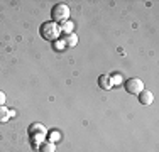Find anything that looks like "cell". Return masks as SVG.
<instances>
[{
  "label": "cell",
  "instance_id": "cell-1",
  "mask_svg": "<svg viewBox=\"0 0 159 152\" xmlns=\"http://www.w3.org/2000/svg\"><path fill=\"white\" fill-rule=\"evenodd\" d=\"M27 134H29V140H31L32 147L34 149H39V145L46 140L48 130H46V127H44L43 123H37L36 122V123H32L31 127H29Z\"/></svg>",
  "mask_w": 159,
  "mask_h": 152
},
{
  "label": "cell",
  "instance_id": "cell-2",
  "mask_svg": "<svg viewBox=\"0 0 159 152\" xmlns=\"http://www.w3.org/2000/svg\"><path fill=\"white\" fill-rule=\"evenodd\" d=\"M39 32H41V37L46 41H58L61 37V27H59V24H56L52 20H48L44 24H41Z\"/></svg>",
  "mask_w": 159,
  "mask_h": 152
},
{
  "label": "cell",
  "instance_id": "cell-3",
  "mask_svg": "<svg viewBox=\"0 0 159 152\" xmlns=\"http://www.w3.org/2000/svg\"><path fill=\"white\" fill-rule=\"evenodd\" d=\"M51 17L52 22H56V24H63V22L70 20V7L66 3H56L51 10Z\"/></svg>",
  "mask_w": 159,
  "mask_h": 152
},
{
  "label": "cell",
  "instance_id": "cell-4",
  "mask_svg": "<svg viewBox=\"0 0 159 152\" xmlns=\"http://www.w3.org/2000/svg\"><path fill=\"white\" fill-rule=\"evenodd\" d=\"M124 88H125V91L130 95H139L144 90V83H142V79H139V78H129L127 81L124 83Z\"/></svg>",
  "mask_w": 159,
  "mask_h": 152
},
{
  "label": "cell",
  "instance_id": "cell-5",
  "mask_svg": "<svg viewBox=\"0 0 159 152\" xmlns=\"http://www.w3.org/2000/svg\"><path fill=\"white\" fill-rule=\"evenodd\" d=\"M137 98H139V103H141V105H151V103L154 101L152 93H151L149 90H146V88H144L141 93L137 95Z\"/></svg>",
  "mask_w": 159,
  "mask_h": 152
},
{
  "label": "cell",
  "instance_id": "cell-6",
  "mask_svg": "<svg viewBox=\"0 0 159 152\" xmlns=\"http://www.w3.org/2000/svg\"><path fill=\"white\" fill-rule=\"evenodd\" d=\"M63 44H64V47H75V46L78 44V36L76 34H66V36H63Z\"/></svg>",
  "mask_w": 159,
  "mask_h": 152
},
{
  "label": "cell",
  "instance_id": "cell-7",
  "mask_svg": "<svg viewBox=\"0 0 159 152\" xmlns=\"http://www.w3.org/2000/svg\"><path fill=\"white\" fill-rule=\"evenodd\" d=\"M12 115H14V110H9L5 105L0 106V123H5V122H9Z\"/></svg>",
  "mask_w": 159,
  "mask_h": 152
},
{
  "label": "cell",
  "instance_id": "cell-8",
  "mask_svg": "<svg viewBox=\"0 0 159 152\" xmlns=\"http://www.w3.org/2000/svg\"><path fill=\"white\" fill-rule=\"evenodd\" d=\"M98 86H100L102 90H110V88H113L110 76H108V74H102L100 78H98Z\"/></svg>",
  "mask_w": 159,
  "mask_h": 152
},
{
  "label": "cell",
  "instance_id": "cell-9",
  "mask_svg": "<svg viewBox=\"0 0 159 152\" xmlns=\"http://www.w3.org/2000/svg\"><path fill=\"white\" fill-rule=\"evenodd\" d=\"M59 27H61V34L66 36V34H73L75 24L71 20H66V22H63V24H59Z\"/></svg>",
  "mask_w": 159,
  "mask_h": 152
},
{
  "label": "cell",
  "instance_id": "cell-10",
  "mask_svg": "<svg viewBox=\"0 0 159 152\" xmlns=\"http://www.w3.org/2000/svg\"><path fill=\"white\" fill-rule=\"evenodd\" d=\"M39 152H56V144L49 142V140H44L39 145Z\"/></svg>",
  "mask_w": 159,
  "mask_h": 152
},
{
  "label": "cell",
  "instance_id": "cell-11",
  "mask_svg": "<svg viewBox=\"0 0 159 152\" xmlns=\"http://www.w3.org/2000/svg\"><path fill=\"white\" fill-rule=\"evenodd\" d=\"M59 140H61V134H59L58 130H52L51 134H49V142L56 144V142H59Z\"/></svg>",
  "mask_w": 159,
  "mask_h": 152
},
{
  "label": "cell",
  "instance_id": "cell-12",
  "mask_svg": "<svg viewBox=\"0 0 159 152\" xmlns=\"http://www.w3.org/2000/svg\"><path fill=\"white\" fill-rule=\"evenodd\" d=\"M110 79H112V86H120L122 85V76L120 74H112Z\"/></svg>",
  "mask_w": 159,
  "mask_h": 152
},
{
  "label": "cell",
  "instance_id": "cell-13",
  "mask_svg": "<svg viewBox=\"0 0 159 152\" xmlns=\"http://www.w3.org/2000/svg\"><path fill=\"white\" fill-rule=\"evenodd\" d=\"M5 100H7V98H5V93H3V91H0V106L5 105Z\"/></svg>",
  "mask_w": 159,
  "mask_h": 152
},
{
  "label": "cell",
  "instance_id": "cell-14",
  "mask_svg": "<svg viewBox=\"0 0 159 152\" xmlns=\"http://www.w3.org/2000/svg\"><path fill=\"white\" fill-rule=\"evenodd\" d=\"M56 49H58V51H63V49H64L63 41H56Z\"/></svg>",
  "mask_w": 159,
  "mask_h": 152
}]
</instances>
